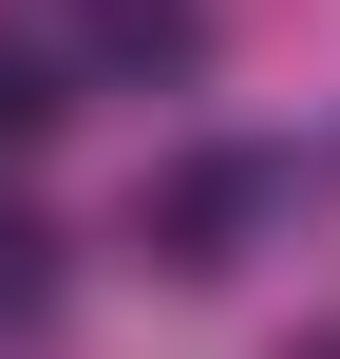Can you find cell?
Here are the masks:
<instances>
[{
	"instance_id": "1",
	"label": "cell",
	"mask_w": 340,
	"mask_h": 359,
	"mask_svg": "<svg viewBox=\"0 0 340 359\" xmlns=\"http://www.w3.org/2000/svg\"><path fill=\"white\" fill-rule=\"evenodd\" d=\"M265 208H284V170H265V151H170V170L132 189V265H170V284H227Z\"/></svg>"
},
{
	"instance_id": "2",
	"label": "cell",
	"mask_w": 340,
	"mask_h": 359,
	"mask_svg": "<svg viewBox=\"0 0 340 359\" xmlns=\"http://www.w3.org/2000/svg\"><path fill=\"white\" fill-rule=\"evenodd\" d=\"M95 57H114V76H189L208 19H189V0H95Z\"/></svg>"
},
{
	"instance_id": "3",
	"label": "cell",
	"mask_w": 340,
	"mask_h": 359,
	"mask_svg": "<svg viewBox=\"0 0 340 359\" xmlns=\"http://www.w3.org/2000/svg\"><path fill=\"white\" fill-rule=\"evenodd\" d=\"M38 284H57V227H38L19 189H0V322H38Z\"/></svg>"
},
{
	"instance_id": "4",
	"label": "cell",
	"mask_w": 340,
	"mask_h": 359,
	"mask_svg": "<svg viewBox=\"0 0 340 359\" xmlns=\"http://www.w3.org/2000/svg\"><path fill=\"white\" fill-rule=\"evenodd\" d=\"M38 133H57V76H38V57H19V38H0V170H19V151H38Z\"/></svg>"
}]
</instances>
